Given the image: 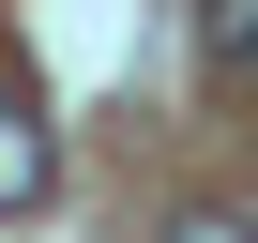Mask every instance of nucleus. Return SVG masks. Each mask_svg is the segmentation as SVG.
Wrapping results in <instances>:
<instances>
[{
    "label": "nucleus",
    "instance_id": "nucleus-1",
    "mask_svg": "<svg viewBox=\"0 0 258 243\" xmlns=\"http://www.w3.org/2000/svg\"><path fill=\"white\" fill-rule=\"evenodd\" d=\"M198 61L213 76H258V0H198Z\"/></svg>",
    "mask_w": 258,
    "mask_h": 243
},
{
    "label": "nucleus",
    "instance_id": "nucleus-2",
    "mask_svg": "<svg viewBox=\"0 0 258 243\" xmlns=\"http://www.w3.org/2000/svg\"><path fill=\"white\" fill-rule=\"evenodd\" d=\"M16 198H46V137H31L16 106H0V213H16Z\"/></svg>",
    "mask_w": 258,
    "mask_h": 243
},
{
    "label": "nucleus",
    "instance_id": "nucleus-3",
    "mask_svg": "<svg viewBox=\"0 0 258 243\" xmlns=\"http://www.w3.org/2000/svg\"><path fill=\"white\" fill-rule=\"evenodd\" d=\"M167 243H258V228H243V213H182Z\"/></svg>",
    "mask_w": 258,
    "mask_h": 243
}]
</instances>
